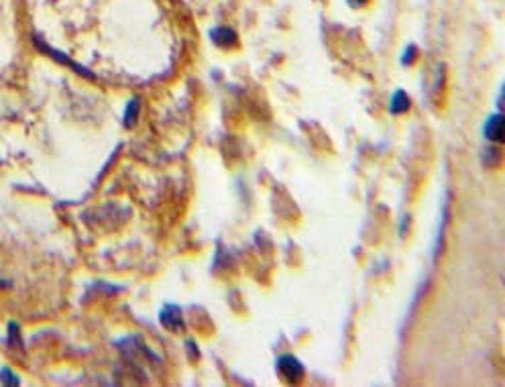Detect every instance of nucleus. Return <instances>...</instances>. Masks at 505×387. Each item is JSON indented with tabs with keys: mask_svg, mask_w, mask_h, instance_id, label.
<instances>
[{
	"mask_svg": "<svg viewBox=\"0 0 505 387\" xmlns=\"http://www.w3.org/2000/svg\"><path fill=\"white\" fill-rule=\"evenodd\" d=\"M408 110H410V96L403 90H396L391 94V100H389V112L391 114H403Z\"/></svg>",
	"mask_w": 505,
	"mask_h": 387,
	"instance_id": "obj_5",
	"label": "nucleus"
},
{
	"mask_svg": "<svg viewBox=\"0 0 505 387\" xmlns=\"http://www.w3.org/2000/svg\"><path fill=\"white\" fill-rule=\"evenodd\" d=\"M210 39H212L215 45L224 47V49L237 45V33L232 31L230 27H216V29H212Z\"/></svg>",
	"mask_w": 505,
	"mask_h": 387,
	"instance_id": "obj_4",
	"label": "nucleus"
},
{
	"mask_svg": "<svg viewBox=\"0 0 505 387\" xmlns=\"http://www.w3.org/2000/svg\"><path fill=\"white\" fill-rule=\"evenodd\" d=\"M139 109H141V102H139V98H133V100L129 102V107H126V112H124V126H133V124H135V121H137Z\"/></svg>",
	"mask_w": 505,
	"mask_h": 387,
	"instance_id": "obj_6",
	"label": "nucleus"
},
{
	"mask_svg": "<svg viewBox=\"0 0 505 387\" xmlns=\"http://www.w3.org/2000/svg\"><path fill=\"white\" fill-rule=\"evenodd\" d=\"M277 371L281 373V377L286 379V381H300L302 377H304V373H306V369H304V365L298 361V356L293 355H281L279 359H277Z\"/></svg>",
	"mask_w": 505,
	"mask_h": 387,
	"instance_id": "obj_1",
	"label": "nucleus"
},
{
	"mask_svg": "<svg viewBox=\"0 0 505 387\" xmlns=\"http://www.w3.org/2000/svg\"><path fill=\"white\" fill-rule=\"evenodd\" d=\"M483 131H485V139L493 141V143H501L504 141V116L499 112L489 116Z\"/></svg>",
	"mask_w": 505,
	"mask_h": 387,
	"instance_id": "obj_3",
	"label": "nucleus"
},
{
	"mask_svg": "<svg viewBox=\"0 0 505 387\" xmlns=\"http://www.w3.org/2000/svg\"><path fill=\"white\" fill-rule=\"evenodd\" d=\"M0 381H2L4 386H18V377H16L15 373L11 371L9 367H2V369H0Z\"/></svg>",
	"mask_w": 505,
	"mask_h": 387,
	"instance_id": "obj_7",
	"label": "nucleus"
},
{
	"mask_svg": "<svg viewBox=\"0 0 505 387\" xmlns=\"http://www.w3.org/2000/svg\"><path fill=\"white\" fill-rule=\"evenodd\" d=\"M159 320L161 325L168 328L169 332H180L184 328V316H182V308L175 306V304H165L161 308L159 314Z\"/></svg>",
	"mask_w": 505,
	"mask_h": 387,
	"instance_id": "obj_2",
	"label": "nucleus"
},
{
	"mask_svg": "<svg viewBox=\"0 0 505 387\" xmlns=\"http://www.w3.org/2000/svg\"><path fill=\"white\" fill-rule=\"evenodd\" d=\"M347 2H349L351 6H354V9H357V6H365L369 0H347Z\"/></svg>",
	"mask_w": 505,
	"mask_h": 387,
	"instance_id": "obj_9",
	"label": "nucleus"
},
{
	"mask_svg": "<svg viewBox=\"0 0 505 387\" xmlns=\"http://www.w3.org/2000/svg\"><path fill=\"white\" fill-rule=\"evenodd\" d=\"M416 53H418V51H416V47L413 45L406 47V51H403V55H401V63H403V65H412L413 60H416Z\"/></svg>",
	"mask_w": 505,
	"mask_h": 387,
	"instance_id": "obj_8",
	"label": "nucleus"
}]
</instances>
